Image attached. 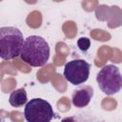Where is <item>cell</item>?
<instances>
[{"label":"cell","instance_id":"obj_4","mask_svg":"<svg viewBox=\"0 0 122 122\" xmlns=\"http://www.w3.org/2000/svg\"><path fill=\"white\" fill-rule=\"evenodd\" d=\"M53 114L51 105L42 98L30 99L24 109V116L28 122H50Z\"/></svg>","mask_w":122,"mask_h":122},{"label":"cell","instance_id":"obj_6","mask_svg":"<svg viewBox=\"0 0 122 122\" xmlns=\"http://www.w3.org/2000/svg\"><path fill=\"white\" fill-rule=\"evenodd\" d=\"M93 95V90L91 86H82L73 91L71 94V103L76 108H84L89 105Z\"/></svg>","mask_w":122,"mask_h":122},{"label":"cell","instance_id":"obj_8","mask_svg":"<svg viewBox=\"0 0 122 122\" xmlns=\"http://www.w3.org/2000/svg\"><path fill=\"white\" fill-rule=\"evenodd\" d=\"M77 47L82 51H87L91 48V40L87 37H80L77 40Z\"/></svg>","mask_w":122,"mask_h":122},{"label":"cell","instance_id":"obj_3","mask_svg":"<svg viewBox=\"0 0 122 122\" xmlns=\"http://www.w3.org/2000/svg\"><path fill=\"white\" fill-rule=\"evenodd\" d=\"M99 89L107 95H112L120 92L122 87V75L118 67L114 65L104 66L96 75Z\"/></svg>","mask_w":122,"mask_h":122},{"label":"cell","instance_id":"obj_9","mask_svg":"<svg viewBox=\"0 0 122 122\" xmlns=\"http://www.w3.org/2000/svg\"><path fill=\"white\" fill-rule=\"evenodd\" d=\"M1 1H3V0H0V2H1Z\"/></svg>","mask_w":122,"mask_h":122},{"label":"cell","instance_id":"obj_1","mask_svg":"<svg viewBox=\"0 0 122 122\" xmlns=\"http://www.w3.org/2000/svg\"><path fill=\"white\" fill-rule=\"evenodd\" d=\"M19 55L30 67H43L50 58V46L43 37L30 35L24 39Z\"/></svg>","mask_w":122,"mask_h":122},{"label":"cell","instance_id":"obj_2","mask_svg":"<svg viewBox=\"0 0 122 122\" xmlns=\"http://www.w3.org/2000/svg\"><path fill=\"white\" fill-rule=\"evenodd\" d=\"M24 42L22 31L15 27L0 28V58L11 60L20 54Z\"/></svg>","mask_w":122,"mask_h":122},{"label":"cell","instance_id":"obj_7","mask_svg":"<svg viewBox=\"0 0 122 122\" xmlns=\"http://www.w3.org/2000/svg\"><path fill=\"white\" fill-rule=\"evenodd\" d=\"M27 92L25 91V89L20 88L17 89L15 91H13L9 98V102L12 107L15 108H20L23 105H25L27 103Z\"/></svg>","mask_w":122,"mask_h":122},{"label":"cell","instance_id":"obj_5","mask_svg":"<svg viewBox=\"0 0 122 122\" xmlns=\"http://www.w3.org/2000/svg\"><path fill=\"white\" fill-rule=\"evenodd\" d=\"M91 71V64L83 59H73L66 63L64 67L63 75L65 79L71 84L77 86L85 83Z\"/></svg>","mask_w":122,"mask_h":122}]
</instances>
